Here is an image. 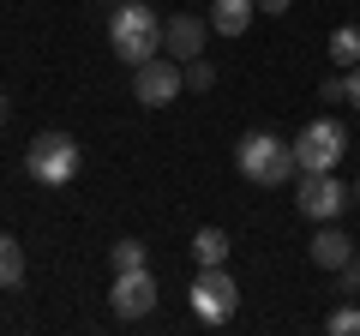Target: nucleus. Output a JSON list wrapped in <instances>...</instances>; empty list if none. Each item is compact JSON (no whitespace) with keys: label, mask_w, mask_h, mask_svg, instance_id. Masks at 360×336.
<instances>
[{"label":"nucleus","mask_w":360,"mask_h":336,"mask_svg":"<svg viewBox=\"0 0 360 336\" xmlns=\"http://www.w3.org/2000/svg\"><path fill=\"white\" fill-rule=\"evenodd\" d=\"M234 162H240V174L252 186H288L295 181V144L288 138H276V132H246L240 138V150H234Z\"/></svg>","instance_id":"nucleus-1"},{"label":"nucleus","mask_w":360,"mask_h":336,"mask_svg":"<svg viewBox=\"0 0 360 336\" xmlns=\"http://www.w3.org/2000/svg\"><path fill=\"white\" fill-rule=\"evenodd\" d=\"M156 42H162V25H156L150 6H139V0H127V6H115V18H108V49L120 54L127 66L150 60Z\"/></svg>","instance_id":"nucleus-2"},{"label":"nucleus","mask_w":360,"mask_h":336,"mask_svg":"<svg viewBox=\"0 0 360 336\" xmlns=\"http://www.w3.org/2000/svg\"><path fill=\"white\" fill-rule=\"evenodd\" d=\"M78 144L66 138V132H37L30 138V150H25V174L30 181H42V186H66L78 174Z\"/></svg>","instance_id":"nucleus-3"},{"label":"nucleus","mask_w":360,"mask_h":336,"mask_svg":"<svg viewBox=\"0 0 360 336\" xmlns=\"http://www.w3.org/2000/svg\"><path fill=\"white\" fill-rule=\"evenodd\" d=\"M342 150H348L342 120H312V127H300V138H295L300 174H330V168L342 162Z\"/></svg>","instance_id":"nucleus-4"},{"label":"nucleus","mask_w":360,"mask_h":336,"mask_svg":"<svg viewBox=\"0 0 360 336\" xmlns=\"http://www.w3.org/2000/svg\"><path fill=\"white\" fill-rule=\"evenodd\" d=\"M193 312H198L205 324H229L234 312H240V283H234L222 264H205L198 283H193Z\"/></svg>","instance_id":"nucleus-5"},{"label":"nucleus","mask_w":360,"mask_h":336,"mask_svg":"<svg viewBox=\"0 0 360 336\" xmlns=\"http://www.w3.org/2000/svg\"><path fill=\"white\" fill-rule=\"evenodd\" d=\"M180 91H186V72H180L174 60H162V54H150V60L132 66V96H139L144 108H168Z\"/></svg>","instance_id":"nucleus-6"},{"label":"nucleus","mask_w":360,"mask_h":336,"mask_svg":"<svg viewBox=\"0 0 360 336\" xmlns=\"http://www.w3.org/2000/svg\"><path fill=\"white\" fill-rule=\"evenodd\" d=\"M295 205H300V217H312V222H336L348 210V186L336 181V174H300Z\"/></svg>","instance_id":"nucleus-7"},{"label":"nucleus","mask_w":360,"mask_h":336,"mask_svg":"<svg viewBox=\"0 0 360 336\" xmlns=\"http://www.w3.org/2000/svg\"><path fill=\"white\" fill-rule=\"evenodd\" d=\"M108 306H115L120 318H144V312H156V276H150V264H144V271H115V283H108Z\"/></svg>","instance_id":"nucleus-8"},{"label":"nucleus","mask_w":360,"mask_h":336,"mask_svg":"<svg viewBox=\"0 0 360 336\" xmlns=\"http://www.w3.org/2000/svg\"><path fill=\"white\" fill-rule=\"evenodd\" d=\"M162 49L174 54V60H198V54H205V18H193V13L168 18L162 25Z\"/></svg>","instance_id":"nucleus-9"},{"label":"nucleus","mask_w":360,"mask_h":336,"mask_svg":"<svg viewBox=\"0 0 360 336\" xmlns=\"http://www.w3.org/2000/svg\"><path fill=\"white\" fill-rule=\"evenodd\" d=\"M307 252H312V264H319V271H342V264L354 259L360 246L348 240L342 228H330V222H319V234H312V246H307Z\"/></svg>","instance_id":"nucleus-10"},{"label":"nucleus","mask_w":360,"mask_h":336,"mask_svg":"<svg viewBox=\"0 0 360 336\" xmlns=\"http://www.w3.org/2000/svg\"><path fill=\"white\" fill-rule=\"evenodd\" d=\"M258 0H210V30L217 37H240L246 25H252Z\"/></svg>","instance_id":"nucleus-11"},{"label":"nucleus","mask_w":360,"mask_h":336,"mask_svg":"<svg viewBox=\"0 0 360 336\" xmlns=\"http://www.w3.org/2000/svg\"><path fill=\"white\" fill-rule=\"evenodd\" d=\"M193 259H198V271H205V264H229V234L222 228H198L193 234Z\"/></svg>","instance_id":"nucleus-12"},{"label":"nucleus","mask_w":360,"mask_h":336,"mask_svg":"<svg viewBox=\"0 0 360 336\" xmlns=\"http://www.w3.org/2000/svg\"><path fill=\"white\" fill-rule=\"evenodd\" d=\"M18 283H25V246L0 228V288H18Z\"/></svg>","instance_id":"nucleus-13"},{"label":"nucleus","mask_w":360,"mask_h":336,"mask_svg":"<svg viewBox=\"0 0 360 336\" xmlns=\"http://www.w3.org/2000/svg\"><path fill=\"white\" fill-rule=\"evenodd\" d=\"M330 60H336V66H360V25L330 30Z\"/></svg>","instance_id":"nucleus-14"},{"label":"nucleus","mask_w":360,"mask_h":336,"mask_svg":"<svg viewBox=\"0 0 360 336\" xmlns=\"http://www.w3.org/2000/svg\"><path fill=\"white\" fill-rule=\"evenodd\" d=\"M108 271H144V246L139 240H115L108 246Z\"/></svg>","instance_id":"nucleus-15"},{"label":"nucleus","mask_w":360,"mask_h":336,"mask_svg":"<svg viewBox=\"0 0 360 336\" xmlns=\"http://www.w3.org/2000/svg\"><path fill=\"white\" fill-rule=\"evenodd\" d=\"M180 72H186V91H210V84H217V66H210L205 54H198V60H186Z\"/></svg>","instance_id":"nucleus-16"},{"label":"nucleus","mask_w":360,"mask_h":336,"mask_svg":"<svg viewBox=\"0 0 360 336\" xmlns=\"http://www.w3.org/2000/svg\"><path fill=\"white\" fill-rule=\"evenodd\" d=\"M330 330H336V336H360V306H342V312H330Z\"/></svg>","instance_id":"nucleus-17"},{"label":"nucleus","mask_w":360,"mask_h":336,"mask_svg":"<svg viewBox=\"0 0 360 336\" xmlns=\"http://www.w3.org/2000/svg\"><path fill=\"white\" fill-rule=\"evenodd\" d=\"M319 96H324V103H342V96H348V78H324Z\"/></svg>","instance_id":"nucleus-18"},{"label":"nucleus","mask_w":360,"mask_h":336,"mask_svg":"<svg viewBox=\"0 0 360 336\" xmlns=\"http://www.w3.org/2000/svg\"><path fill=\"white\" fill-rule=\"evenodd\" d=\"M288 6H295V0H258V13H270V18H283Z\"/></svg>","instance_id":"nucleus-19"},{"label":"nucleus","mask_w":360,"mask_h":336,"mask_svg":"<svg viewBox=\"0 0 360 336\" xmlns=\"http://www.w3.org/2000/svg\"><path fill=\"white\" fill-rule=\"evenodd\" d=\"M348 103L360 108V66H348Z\"/></svg>","instance_id":"nucleus-20"},{"label":"nucleus","mask_w":360,"mask_h":336,"mask_svg":"<svg viewBox=\"0 0 360 336\" xmlns=\"http://www.w3.org/2000/svg\"><path fill=\"white\" fill-rule=\"evenodd\" d=\"M6 115H13V103H6V91H0V127H6Z\"/></svg>","instance_id":"nucleus-21"},{"label":"nucleus","mask_w":360,"mask_h":336,"mask_svg":"<svg viewBox=\"0 0 360 336\" xmlns=\"http://www.w3.org/2000/svg\"><path fill=\"white\" fill-rule=\"evenodd\" d=\"M348 205H360V181H354V193H348Z\"/></svg>","instance_id":"nucleus-22"},{"label":"nucleus","mask_w":360,"mask_h":336,"mask_svg":"<svg viewBox=\"0 0 360 336\" xmlns=\"http://www.w3.org/2000/svg\"><path fill=\"white\" fill-rule=\"evenodd\" d=\"M354 264H360V252H354Z\"/></svg>","instance_id":"nucleus-23"}]
</instances>
